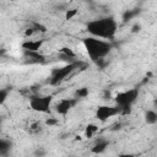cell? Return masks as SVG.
I'll use <instances>...</instances> for the list:
<instances>
[{
    "instance_id": "obj_1",
    "label": "cell",
    "mask_w": 157,
    "mask_h": 157,
    "mask_svg": "<svg viewBox=\"0 0 157 157\" xmlns=\"http://www.w3.org/2000/svg\"><path fill=\"white\" fill-rule=\"evenodd\" d=\"M86 29L92 37L102 38L105 40H112L115 37L118 23L113 16H105V17L90 21L86 26Z\"/></svg>"
},
{
    "instance_id": "obj_2",
    "label": "cell",
    "mask_w": 157,
    "mask_h": 157,
    "mask_svg": "<svg viewBox=\"0 0 157 157\" xmlns=\"http://www.w3.org/2000/svg\"><path fill=\"white\" fill-rule=\"evenodd\" d=\"M83 45L85 49L90 56V59L92 61H98L102 60L105 55H108V53L112 49V44L102 38H97V37H87L83 39Z\"/></svg>"
},
{
    "instance_id": "obj_3",
    "label": "cell",
    "mask_w": 157,
    "mask_h": 157,
    "mask_svg": "<svg viewBox=\"0 0 157 157\" xmlns=\"http://www.w3.org/2000/svg\"><path fill=\"white\" fill-rule=\"evenodd\" d=\"M81 63H77V61H74V63H69L61 67H58L55 70H53L52 72V76H50V85L55 86V85H59L64 80H66V77L69 75H71L78 66H80Z\"/></svg>"
},
{
    "instance_id": "obj_4",
    "label": "cell",
    "mask_w": 157,
    "mask_h": 157,
    "mask_svg": "<svg viewBox=\"0 0 157 157\" xmlns=\"http://www.w3.org/2000/svg\"><path fill=\"white\" fill-rule=\"evenodd\" d=\"M53 96H32L29 97V108L37 113H49Z\"/></svg>"
},
{
    "instance_id": "obj_5",
    "label": "cell",
    "mask_w": 157,
    "mask_h": 157,
    "mask_svg": "<svg viewBox=\"0 0 157 157\" xmlns=\"http://www.w3.org/2000/svg\"><path fill=\"white\" fill-rule=\"evenodd\" d=\"M137 97H139V90L131 88V90L117 93L114 101H115L117 105H119L120 108H124V107H131L135 103V101L137 99Z\"/></svg>"
},
{
    "instance_id": "obj_6",
    "label": "cell",
    "mask_w": 157,
    "mask_h": 157,
    "mask_svg": "<svg viewBox=\"0 0 157 157\" xmlns=\"http://www.w3.org/2000/svg\"><path fill=\"white\" fill-rule=\"evenodd\" d=\"M121 113V109L119 105H98L97 110H96V118L104 123L107 121L109 118L118 115Z\"/></svg>"
},
{
    "instance_id": "obj_7",
    "label": "cell",
    "mask_w": 157,
    "mask_h": 157,
    "mask_svg": "<svg viewBox=\"0 0 157 157\" xmlns=\"http://www.w3.org/2000/svg\"><path fill=\"white\" fill-rule=\"evenodd\" d=\"M77 103V98H63L55 104V112L59 115H66Z\"/></svg>"
},
{
    "instance_id": "obj_8",
    "label": "cell",
    "mask_w": 157,
    "mask_h": 157,
    "mask_svg": "<svg viewBox=\"0 0 157 157\" xmlns=\"http://www.w3.org/2000/svg\"><path fill=\"white\" fill-rule=\"evenodd\" d=\"M43 43H44L43 39H37V40H29V39H27V40H25V42L21 44V47H22L23 50L39 52V49L42 48Z\"/></svg>"
},
{
    "instance_id": "obj_9",
    "label": "cell",
    "mask_w": 157,
    "mask_h": 157,
    "mask_svg": "<svg viewBox=\"0 0 157 157\" xmlns=\"http://www.w3.org/2000/svg\"><path fill=\"white\" fill-rule=\"evenodd\" d=\"M108 145H109V142L107 141V140H103V139H101V140H98L94 145H93V147H92V152L93 153H102L107 147H108Z\"/></svg>"
},
{
    "instance_id": "obj_10",
    "label": "cell",
    "mask_w": 157,
    "mask_h": 157,
    "mask_svg": "<svg viewBox=\"0 0 157 157\" xmlns=\"http://www.w3.org/2000/svg\"><path fill=\"white\" fill-rule=\"evenodd\" d=\"M145 121L150 125H153L157 123V112L152 110V109H148L146 110L145 113Z\"/></svg>"
},
{
    "instance_id": "obj_11",
    "label": "cell",
    "mask_w": 157,
    "mask_h": 157,
    "mask_svg": "<svg viewBox=\"0 0 157 157\" xmlns=\"http://www.w3.org/2000/svg\"><path fill=\"white\" fill-rule=\"evenodd\" d=\"M98 131V126L96 124H87L86 128H85V136L86 137H92L96 132Z\"/></svg>"
},
{
    "instance_id": "obj_12",
    "label": "cell",
    "mask_w": 157,
    "mask_h": 157,
    "mask_svg": "<svg viewBox=\"0 0 157 157\" xmlns=\"http://www.w3.org/2000/svg\"><path fill=\"white\" fill-rule=\"evenodd\" d=\"M25 54H26V56L31 58V59H32V60H34V61H43V60H44V56H43L42 54H39L38 52L25 50Z\"/></svg>"
},
{
    "instance_id": "obj_13",
    "label": "cell",
    "mask_w": 157,
    "mask_h": 157,
    "mask_svg": "<svg viewBox=\"0 0 157 157\" xmlns=\"http://www.w3.org/2000/svg\"><path fill=\"white\" fill-rule=\"evenodd\" d=\"M88 93H90V91H88V88L87 87H81V88H77L76 91H75V97L78 99V98H86L87 96H88Z\"/></svg>"
},
{
    "instance_id": "obj_14",
    "label": "cell",
    "mask_w": 157,
    "mask_h": 157,
    "mask_svg": "<svg viewBox=\"0 0 157 157\" xmlns=\"http://www.w3.org/2000/svg\"><path fill=\"white\" fill-rule=\"evenodd\" d=\"M64 56H66V58H70V59H72V58H75L76 56V54H75V52L71 49V48H69V47H63L60 50H59Z\"/></svg>"
},
{
    "instance_id": "obj_15",
    "label": "cell",
    "mask_w": 157,
    "mask_h": 157,
    "mask_svg": "<svg viewBox=\"0 0 157 157\" xmlns=\"http://www.w3.org/2000/svg\"><path fill=\"white\" fill-rule=\"evenodd\" d=\"M11 144L5 141V140H0V155H6L7 151L10 150Z\"/></svg>"
},
{
    "instance_id": "obj_16",
    "label": "cell",
    "mask_w": 157,
    "mask_h": 157,
    "mask_svg": "<svg viewBox=\"0 0 157 157\" xmlns=\"http://www.w3.org/2000/svg\"><path fill=\"white\" fill-rule=\"evenodd\" d=\"M32 27L34 28L36 32H39V33H45L47 32V27L42 23H38V22H33L32 23Z\"/></svg>"
},
{
    "instance_id": "obj_17",
    "label": "cell",
    "mask_w": 157,
    "mask_h": 157,
    "mask_svg": "<svg viewBox=\"0 0 157 157\" xmlns=\"http://www.w3.org/2000/svg\"><path fill=\"white\" fill-rule=\"evenodd\" d=\"M77 15V9H70L65 12V20H71Z\"/></svg>"
},
{
    "instance_id": "obj_18",
    "label": "cell",
    "mask_w": 157,
    "mask_h": 157,
    "mask_svg": "<svg viewBox=\"0 0 157 157\" xmlns=\"http://www.w3.org/2000/svg\"><path fill=\"white\" fill-rule=\"evenodd\" d=\"M137 13H139V11H137V10H135V11H126V12L124 13V16H123V20L128 21V20L132 18L134 16H136Z\"/></svg>"
},
{
    "instance_id": "obj_19",
    "label": "cell",
    "mask_w": 157,
    "mask_h": 157,
    "mask_svg": "<svg viewBox=\"0 0 157 157\" xmlns=\"http://www.w3.org/2000/svg\"><path fill=\"white\" fill-rule=\"evenodd\" d=\"M56 124H59V120L55 119V118H49V119L45 120V125H48V126H53V125H56Z\"/></svg>"
},
{
    "instance_id": "obj_20",
    "label": "cell",
    "mask_w": 157,
    "mask_h": 157,
    "mask_svg": "<svg viewBox=\"0 0 157 157\" xmlns=\"http://www.w3.org/2000/svg\"><path fill=\"white\" fill-rule=\"evenodd\" d=\"M34 33H36L34 28H33V27H29V28H27V29L25 31V37H31V36H33Z\"/></svg>"
},
{
    "instance_id": "obj_21",
    "label": "cell",
    "mask_w": 157,
    "mask_h": 157,
    "mask_svg": "<svg viewBox=\"0 0 157 157\" xmlns=\"http://www.w3.org/2000/svg\"><path fill=\"white\" fill-rule=\"evenodd\" d=\"M6 96H7V91H6V90H1V91H0V102H1V103L5 102Z\"/></svg>"
},
{
    "instance_id": "obj_22",
    "label": "cell",
    "mask_w": 157,
    "mask_h": 157,
    "mask_svg": "<svg viewBox=\"0 0 157 157\" xmlns=\"http://www.w3.org/2000/svg\"><path fill=\"white\" fill-rule=\"evenodd\" d=\"M141 29V25L140 23H135L132 27H131V32L132 33H136V32H139Z\"/></svg>"
},
{
    "instance_id": "obj_23",
    "label": "cell",
    "mask_w": 157,
    "mask_h": 157,
    "mask_svg": "<svg viewBox=\"0 0 157 157\" xmlns=\"http://www.w3.org/2000/svg\"><path fill=\"white\" fill-rule=\"evenodd\" d=\"M153 104H155V105L157 107V99H155V101H153Z\"/></svg>"
}]
</instances>
